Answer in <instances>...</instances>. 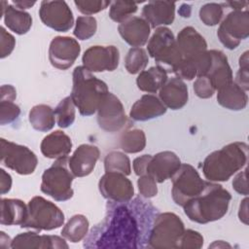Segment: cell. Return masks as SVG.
I'll use <instances>...</instances> for the list:
<instances>
[{
  "instance_id": "6da1fadb",
  "label": "cell",
  "mask_w": 249,
  "mask_h": 249,
  "mask_svg": "<svg viewBox=\"0 0 249 249\" xmlns=\"http://www.w3.org/2000/svg\"><path fill=\"white\" fill-rule=\"evenodd\" d=\"M103 220L86 236L85 248H143L157 209L141 198L108 203Z\"/></svg>"
},
{
  "instance_id": "7a4b0ae2",
  "label": "cell",
  "mask_w": 249,
  "mask_h": 249,
  "mask_svg": "<svg viewBox=\"0 0 249 249\" xmlns=\"http://www.w3.org/2000/svg\"><path fill=\"white\" fill-rule=\"evenodd\" d=\"M231 196L216 182L206 181L203 191L184 206L186 216L197 224H207L223 218L229 209Z\"/></svg>"
},
{
  "instance_id": "3957f363",
  "label": "cell",
  "mask_w": 249,
  "mask_h": 249,
  "mask_svg": "<svg viewBox=\"0 0 249 249\" xmlns=\"http://www.w3.org/2000/svg\"><path fill=\"white\" fill-rule=\"evenodd\" d=\"M248 160V145L245 142H231L210 153L201 165L202 173L210 182H226L245 167Z\"/></svg>"
},
{
  "instance_id": "277c9868",
  "label": "cell",
  "mask_w": 249,
  "mask_h": 249,
  "mask_svg": "<svg viewBox=\"0 0 249 249\" xmlns=\"http://www.w3.org/2000/svg\"><path fill=\"white\" fill-rule=\"evenodd\" d=\"M71 98L82 116L93 115L109 92L106 83L96 78L83 65L73 70Z\"/></svg>"
},
{
  "instance_id": "5b68a950",
  "label": "cell",
  "mask_w": 249,
  "mask_h": 249,
  "mask_svg": "<svg viewBox=\"0 0 249 249\" xmlns=\"http://www.w3.org/2000/svg\"><path fill=\"white\" fill-rule=\"evenodd\" d=\"M147 52L166 73H174L183 59L173 32L165 26L156 28L148 41Z\"/></svg>"
},
{
  "instance_id": "8992f818",
  "label": "cell",
  "mask_w": 249,
  "mask_h": 249,
  "mask_svg": "<svg viewBox=\"0 0 249 249\" xmlns=\"http://www.w3.org/2000/svg\"><path fill=\"white\" fill-rule=\"evenodd\" d=\"M74 177L68 166V158L57 159L44 171L40 188L41 192L56 201H66L74 195L72 189Z\"/></svg>"
},
{
  "instance_id": "52a82bcc",
  "label": "cell",
  "mask_w": 249,
  "mask_h": 249,
  "mask_svg": "<svg viewBox=\"0 0 249 249\" xmlns=\"http://www.w3.org/2000/svg\"><path fill=\"white\" fill-rule=\"evenodd\" d=\"M184 231V223L175 213L157 214L149 233L148 247L155 249L178 248L179 240Z\"/></svg>"
},
{
  "instance_id": "ba28073f",
  "label": "cell",
  "mask_w": 249,
  "mask_h": 249,
  "mask_svg": "<svg viewBox=\"0 0 249 249\" xmlns=\"http://www.w3.org/2000/svg\"><path fill=\"white\" fill-rule=\"evenodd\" d=\"M64 223L62 210L53 202L36 196L27 203V215L21 228L36 231H52L60 228Z\"/></svg>"
},
{
  "instance_id": "9c48e42d",
  "label": "cell",
  "mask_w": 249,
  "mask_h": 249,
  "mask_svg": "<svg viewBox=\"0 0 249 249\" xmlns=\"http://www.w3.org/2000/svg\"><path fill=\"white\" fill-rule=\"evenodd\" d=\"M171 181L172 199L182 207L189 200L198 196L206 184V181L200 177L197 170L189 163H182L171 177Z\"/></svg>"
},
{
  "instance_id": "30bf717a",
  "label": "cell",
  "mask_w": 249,
  "mask_h": 249,
  "mask_svg": "<svg viewBox=\"0 0 249 249\" xmlns=\"http://www.w3.org/2000/svg\"><path fill=\"white\" fill-rule=\"evenodd\" d=\"M1 162L20 175L32 174L38 163L36 155L26 146L0 139Z\"/></svg>"
},
{
  "instance_id": "8fae6325",
  "label": "cell",
  "mask_w": 249,
  "mask_h": 249,
  "mask_svg": "<svg viewBox=\"0 0 249 249\" xmlns=\"http://www.w3.org/2000/svg\"><path fill=\"white\" fill-rule=\"evenodd\" d=\"M217 36L220 42L229 50L236 49L242 40L249 36L248 11L230 12L221 21Z\"/></svg>"
},
{
  "instance_id": "7c38bea8",
  "label": "cell",
  "mask_w": 249,
  "mask_h": 249,
  "mask_svg": "<svg viewBox=\"0 0 249 249\" xmlns=\"http://www.w3.org/2000/svg\"><path fill=\"white\" fill-rule=\"evenodd\" d=\"M39 17L46 26L57 32H67L74 24L73 13L65 1H42Z\"/></svg>"
},
{
  "instance_id": "4fadbf2b",
  "label": "cell",
  "mask_w": 249,
  "mask_h": 249,
  "mask_svg": "<svg viewBox=\"0 0 249 249\" xmlns=\"http://www.w3.org/2000/svg\"><path fill=\"white\" fill-rule=\"evenodd\" d=\"M97 124L108 132H117L124 127L127 118L121 100L108 92L97 109Z\"/></svg>"
},
{
  "instance_id": "5bb4252c",
  "label": "cell",
  "mask_w": 249,
  "mask_h": 249,
  "mask_svg": "<svg viewBox=\"0 0 249 249\" xmlns=\"http://www.w3.org/2000/svg\"><path fill=\"white\" fill-rule=\"evenodd\" d=\"M98 189L104 198L113 202H127L134 196L132 182L120 172H105L98 182Z\"/></svg>"
},
{
  "instance_id": "9a60e30c",
  "label": "cell",
  "mask_w": 249,
  "mask_h": 249,
  "mask_svg": "<svg viewBox=\"0 0 249 249\" xmlns=\"http://www.w3.org/2000/svg\"><path fill=\"white\" fill-rule=\"evenodd\" d=\"M80 53L81 47L76 39L56 36L51 41L49 47V60L53 67L66 70L74 64Z\"/></svg>"
},
{
  "instance_id": "2e32d148",
  "label": "cell",
  "mask_w": 249,
  "mask_h": 249,
  "mask_svg": "<svg viewBox=\"0 0 249 249\" xmlns=\"http://www.w3.org/2000/svg\"><path fill=\"white\" fill-rule=\"evenodd\" d=\"M120 60V52L115 46H92L83 54V66L89 71L104 72L117 69Z\"/></svg>"
},
{
  "instance_id": "e0dca14e",
  "label": "cell",
  "mask_w": 249,
  "mask_h": 249,
  "mask_svg": "<svg viewBox=\"0 0 249 249\" xmlns=\"http://www.w3.org/2000/svg\"><path fill=\"white\" fill-rule=\"evenodd\" d=\"M64 237L58 235L38 234L33 231L21 232L12 239L13 249H68L69 246Z\"/></svg>"
},
{
  "instance_id": "ac0fdd59",
  "label": "cell",
  "mask_w": 249,
  "mask_h": 249,
  "mask_svg": "<svg viewBox=\"0 0 249 249\" xmlns=\"http://www.w3.org/2000/svg\"><path fill=\"white\" fill-rule=\"evenodd\" d=\"M179 157L171 151H162L152 156L146 169V174L152 176L157 183L171 179L181 166Z\"/></svg>"
},
{
  "instance_id": "d6986e66",
  "label": "cell",
  "mask_w": 249,
  "mask_h": 249,
  "mask_svg": "<svg viewBox=\"0 0 249 249\" xmlns=\"http://www.w3.org/2000/svg\"><path fill=\"white\" fill-rule=\"evenodd\" d=\"M99 149L91 144H82L68 159V166L75 177H85L90 174L99 159Z\"/></svg>"
},
{
  "instance_id": "ffe728a7",
  "label": "cell",
  "mask_w": 249,
  "mask_h": 249,
  "mask_svg": "<svg viewBox=\"0 0 249 249\" xmlns=\"http://www.w3.org/2000/svg\"><path fill=\"white\" fill-rule=\"evenodd\" d=\"M118 31L124 42L133 48H141L148 43L151 26L142 17L131 16L118 26Z\"/></svg>"
},
{
  "instance_id": "44dd1931",
  "label": "cell",
  "mask_w": 249,
  "mask_h": 249,
  "mask_svg": "<svg viewBox=\"0 0 249 249\" xmlns=\"http://www.w3.org/2000/svg\"><path fill=\"white\" fill-rule=\"evenodd\" d=\"M142 16L155 29L172 24L175 18V3L170 1H149L142 9Z\"/></svg>"
},
{
  "instance_id": "7402d4cb",
  "label": "cell",
  "mask_w": 249,
  "mask_h": 249,
  "mask_svg": "<svg viewBox=\"0 0 249 249\" xmlns=\"http://www.w3.org/2000/svg\"><path fill=\"white\" fill-rule=\"evenodd\" d=\"M159 98L166 108L179 110L188 102V87L185 82L178 77L167 79L165 84L159 90Z\"/></svg>"
},
{
  "instance_id": "603a6c76",
  "label": "cell",
  "mask_w": 249,
  "mask_h": 249,
  "mask_svg": "<svg viewBox=\"0 0 249 249\" xmlns=\"http://www.w3.org/2000/svg\"><path fill=\"white\" fill-rule=\"evenodd\" d=\"M167 108L160 99L154 94H144L132 105L129 117L137 122H145L166 113Z\"/></svg>"
},
{
  "instance_id": "cb8c5ba5",
  "label": "cell",
  "mask_w": 249,
  "mask_h": 249,
  "mask_svg": "<svg viewBox=\"0 0 249 249\" xmlns=\"http://www.w3.org/2000/svg\"><path fill=\"white\" fill-rule=\"evenodd\" d=\"M176 43L183 58H193L207 51L204 37L192 26H186L179 31Z\"/></svg>"
},
{
  "instance_id": "d4e9b609",
  "label": "cell",
  "mask_w": 249,
  "mask_h": 249,
  "mask_svg": "<svg viewBox=\"0 0 249 249\" xmlns=\"http://www.w3.org/2000/svg\"><path fill=\"white\" fill-rule=\"evenodd\" d=\"M212 62L206 76L216 90L233 81L232 71L227 55L219 50H210Z\"/></svg>"
},
{
  "instance_id": "484cf974",
  "label": "cell",
  "mask_w": 249,
  "mask_h": 249,
  "mask_svg": "<svg viewBox=\"0 0 249 249\" xmlns=\"http://www.w3.org/2000/svg\"><path fill=\"white\" fill-rule=\"evenodd\" d=\"M40 149L44 157L57 160L68 156L72 150V141L62 130H54L43 138Z\"/></svg>"
},
{
  "instance_id": "4316f807",
  "label": "cell",
  "mask_w": 249,
  "mask_h": 249,
  "mask_svg": "<svg viewBox=\"0 0 249 249\" xmlns=\"http://www.w3.org/2000/svg\"><path fill=\"white\" fill-rule=\"evenodd\" d=\"M218 103L229 110H243L248 102L246 91L240 88L234 81L217 90Z\"/></svg>"
},
{
  "instance_id": "83f0119b",
  "label": "cell",
  "mask_w": 249,
  "mask_h": 249,
  "mask_svg": "<svg viewBox=\"0 0 249 249\" xmlns=\"http://www.w3.org/2000/svg\"><path fill=\"white\" fill-rule=\"evenodd\" d=\"M27 215V205L18 198L1 199L0 223L3 226L21 225Z\"/></svg>"
},
{
  "instance_id": "f1b7e54d",
  "label": "cell",
  "mask_w": 249,
  "mask_h": 249,
  "mask_svg": "<svg viewBox=\"0 0 249 249\" xmlns=\"http://www.w3.org/2000/svg\"><path fill=\"white\" fill-rule=\"evenodd\" d=\"M4 23L11 31L18 35L26 34L32 26V18L29 13L14 5H8L4 15Z\"/></svg>"
},
{
  "instance_id": "f546056e",
  "label": "cell",
  "mask_w": 249,
  "mask_h": 249,
  "mask_svg": "<svg viewBox=\"0 0 249 249\" xmlns=\"http://www.w3.org/2000/svg\"><path fill=\"white\" fill-rule=\"evenodd\" d=\"M167 81V73L159 66H152L140 72L136 78L137 88L148 93H155Z\"/></svg>"
},
{
  "instance_id": "4dcf8cb0",
  "label": "cell",
  "mask_w": 249,
  "mask_h": 249,
  "mask_svg": "<svg viewBox=\"0 0 249 249\" xmlns=\"http://www.w3.org/2000/svg\"><path fill=\"white\" fill-rule=\"evenodd\" d=\"M29 123L31 126L42 132L51 130L55 124L54 110L46 104H38L31 108L29 112Z\"/></svg>"
},
{
  "instance_id": "1f68e13d",
  "label": "cell",
  "mask_w": 249,
  "mask_h": 249,
  "mask_svg": "<svg viewBox=\"0 0 249 249\" xmlns=\"http://www.w3.org/2000/svg\"><path fill=\"white\" fill-rule=\"evenodd\" d=\"M89 223L88 218L85 215L76 214L64 225L61 230V235L66 240L77 243L86 238L89 233Z\"/></svg>"
},
{
  "instance_id": "d6a6232c",
  "label": "cell",
  "mask_w": 249,
  "mask_h": 249,
  "mask_svg": "<svg viewBox=\"0 0 249 249\" xmlns=\"http://www.w3.org/2000/svg\"><path fill=\"white\" fill-rule=\"evenodd\" d=\"M120 147L124 153L136 154L146 147V135L140 128L125 130L120 137Z\"/></svg>"
},
{
  "instance_id": "836d02e7",
  "label": "cell",
  "mask_w": 249,
  "mask_h": 249,
  "mask_svg": "<svg viewBox=\"0 0 249 249\" xmlns=\"http://www.w3.org/2000/svg\"><path fill=\"white\" fill-rule=\"evenodd\" d=\"M104 169L105 172H120L127 176L131 172L130 160L123 152L112 151L104 159Z\"/></svg>"
},
{
  "instance_id": "e575fe53",
  "label": "cell",
  "mask_w": 249,
  "mask_h": 249,
  "mask_svg": "<svg viewBox=\"0 0 249 249\" xmlns=\"http://www.w3.org/2000/svg\"><path fill=\"white\" fill-rule=\"evenodd\" d=\"M75 104L71 96L64 97L54 108V115L57 125L60 128H67L73 124L76 117Z\"/></svg>"
},
{
  "instance_id": "d590c367",
  "label": "cell",
  "mask_w": 249,
  "mask_h": 249,
  "mask_svg": "<svg viewBox=\"0 0 249 249\" xmlns=\"http://www.w3.org/2000/svg\"><path fill=\"white\" fill-rule=\"evenodd\" d=\"M149 62L147 52L143 48H131L124 57V66L129 74H139Z\"/></svg>"
},
{
  "instance_id": "8d00e7d4",
  "label": "cell",
  "mask_w": 249,
  "mask_h": 249,
  "mask_svg": "<svg viewBox=\"0 0 249 249\" xmlns=\"http://www.w3.org/2000/svg\"><path fill=\"white\" fill-rule=\"evenodd\" d=\"M137 3L133 1H114L110 4L109 17L115 22L121 23L136 13Z\"/></svg>"
},
{
  "instance_id": "74e56055",
  "label": "cell",
  "mask_w": 249,
  "mask_h": 249,
  "mask_svg": "<svg viewBox=\"0 0 249 249\" xmlns=\"http://www.w3.org/2000/svg\"><path fill=\"white\" fill-rule=\"evenodd\" d=\"M97 30V21L91 16H80L76 19L73 30L74 36L79 40H89Z\"/></svg>"
},
{
  "instance_id": "f35d334b",
  "label": "cell",
  "mask_w": 249,
  "mask_h": 249,
  "mask_svg": "<svg viewBox=\"0 0 249 249\" xmlns=\"http://www.w3.org/2000/svg\"><path fill=\"white\" fill-rule=\"evenodd\" d=\"M199 18L207 26H215L223 18L224 8L218 3H206L199 9Z\"/></svg>"
},
{
  "instance_id": "ab89813d",
  "label": "cell",
  "mask_w": 249,
  "mask_h": 249,
  "mask_svg": "<svg viewBox=\"0 0 249 249\" xmlns=\"http://www.w3.org/2000/svg\"><path fill=\"white\" fill-rule=\"evenodd\" d=\"M20 114V108L14 101L0 100V124L5 125L16 121Z\"/></svg>"
},
{
  "instance_id": "60d3db41",
  "label": "cell",
  "mask_w": 249,
  "mask_h": 249,
  "mask_svg": "<svg viewBox=\"0 0 249 249\" xmlns=\"http://www.w3.org/2000/svg\"><path fill=\"white\" fill-rule=\"evenodd\" d=\"M74 4L85 16H91L105 10L108 6H110L111 2L105 0H76L74 1Z\"/></svg>"
},
{
  "instance_id": "b9f144b4",
  "label": "cell",
  "mask_w": 249,
  "mask_h": 249,
  "mask_svg": "<svg viewBox=\"0 0 249 249\" xmlns=\"http://www.w3.org/2000/svg\"><path fill=\"white\" fill-rule=\"evenodd\" d=\"M203 245V236L196 231L185 230L180 240L178 248L182 249H199Z\"/></svg>"
},
{
  "instance_id": "7bdbcfd3",
  "label": "cell",
  "mask_w": 249,
  "mask_h": 249,
  "mask_svg": "<svg viewBox=\"0 0 249 249\" xmlns=\"http://www.w3.org/2000/svg\"><path fill=\"white\" fill-rule=\"evenodd\" d=\"M248 51L244 52L241 56L239 57V69L236 73L235 77V83L242 88L245 91L249 89V75H248V69H249V58H248Z\"/></svg>"
},
{
  "instance_id": "ee69618b",
  "label": "cell",
  "mask_w": 249,
  "mask_h": 249,
  "mask_svg": "<svg viewBox=\"0 0 249 249\" xmlns=\"http://www.w3.org/2000/svg\"><path fill=\"white\" fill-rule=\"evenodd\" d=\"M137 187L140 195L145 198H152L158 194L157 182L152 176L148 174L139 176L137 180Z\"/></svg>"
},
{
  "instance_id": "f6af8a7d",
  "label": "cell",
  "mask_w": 249,
  "mask_h": 249,
  "mask_svg": "<svg viewBox=\"0 0 249 249\" xmlns=\"http://www.w3.org/2000/svg\"><path fill=\"white\" fill-rule=\"evenodd\" d=\"M174 74L176 77L182 80L191 81L197 77V70L196 62L193 58H183L178 67L176 68Z\"/></svg>"
},
{
  "instance_id": "bcb514c9",
  "label": "cell",
  "mask_w": 249,
  "mask_h": 249,
  "mask_svg": "<svg viewBox=\"0 0 249 249\" xmlns=\"http://www.w3.org/2000/svg\"><path fill=\"white\" fill-rule=\"evenodd\" d=\"M194 91L196 95L199 98H210L214 95L216 89L209 81V79L205 76L197 77L193 85Z\"/></svg>"
},
{
  "instance_id": "7dc6e473",
  "label": "cell",
  "mask_w": 249,
  "mask_h": 249,
  "mask_svg": "<svg viewBox=\"0 0 249 249\" xmlns=\"http://www.w3.org/2000/svg\"><path fill=\"white\" fill-rule=\"evenodd\" d=\"M0 57L5 58L12 53L16 47V39L15 37L6 31V29L1 26L0 27Z\"/></svg>"
},
{
  "instance_id": "c3c4849f",
  "label": "cell",
  "mask_w": 249,
  "mask_h": 249,
  "mask_svg": "<svg viewBox=\"0 0 249 249\" xmlns=\"http://www.w3.org/2000/svg\"><path fill=\"white\" fill-rule=\"evenodd\" d=\"M232 188L233 190L238 193L239 195L248 196V186H247V169L245 168L244 170L238 172L233 180H232Z\"/></svg>"
},
{
  "instance_id": "681fc988",
  "label": "cell",
  "mask_w": 249,
  "mask_h": 249,
  "mask_svg": "<svg viewBox=\"0 0 249 249\" xmlns=\"http://www.w3.org/2000/svg\"><path fill=\"white\" fill-rule=\"evenodd\" d=\"M151 158H152V155H142V156L136 158L133 160L132 166H133L134 173L137 176H141V175L146 174L147 165H148Z\"/></svg>"
},
{
  "instance_id": "f907efd6",
  "label": "cell",
  "mask_w": 249,
  "mask_h": 249,
  "mask_svg": "<svg viewBox=\"0 0 249 249\" xmlns=\"http://www.w3.org/2000/svg\"><path fill=\"white\" fill-rule=\"evenodd\" d=\"M12 188V177L3 168L0 169V193L5 195L10 192Z\"/></svg>"
},
{
  "instance_id": "816d5d0a",
  "label": "cell",
  "mask_w": 249,
  "mask_h": 249,
  "mask_svg": "<svg viewBox=\"0 0 249 249\" xmlns=\"http://www.w3.org/2000/svg\"><path fill=\"white\" fill-rule=\"evenodd\" d=\"M17 97V90L12 85H3L0 89V100L15 101Z\"/></svg>"
},
{
  "instance_id": "f5cc1de1",
  "label": "cell",
  "mask_w": 249,
  "mask_h": 249,
  "mask_svg": "<svg viewBox=\"0 0 249 249\" xmlns=\"http://www.w3.org/2000/svg\"><path fill=\"white\" fill-rule=\"evenodd\" d=\"M238 218L240 222L245 225H248V197L246 196L239 205L238 210Z\"/></svg>"
},
{
  "instance_id": "db71d44e",
  "label": "cell",
  "mask_w": 249,
  "mask_h": 249,
  "mask_svg": "<svg viewBox=\"0 0 249 249\" xmlns=\"http://www.w3.org/2000/svg\"><path fill=\"white\" fill-rule=\"evenodd\" d=\"M35 1H13V5L18 7L20 10H24V9H29L32 6L35 5Z\"/></svg>"
},
{
  "instance_id": "11a10c76",
  "label": "cell",
  "mask_w": 249,
  "mask_h": 249,
  "mask_svg": "<svg viewBox=\"0 0 249 249\" xmlns=\"http://www.w3.org/2000/svg\"><path fill=\"white\" fill-rule=\"evenodd\" d=\"M227 4L230 5L231 8H232V10L234 11H241L247 5V2L246 1H230Z\"/></svg>"
},
{
  "instance_id": "9f6ffc18",
  "label": "cell",
  "mask_w": 249,
  "mask_h": 249,
  "mask_svg": "<svg viewBox=\"0 0 249 249\" xmlns=\"http://www.w3.org/2000/svg\"><path fill=\"white\" fill-rule=\"evenodd\" d=\"M209 247H218V248H220V247H229V248H231V245L230 244H228L227 242H225V241H223V240H217V241H214V243L213 244H211V245H209Z\"/></svg>"
}]
</instances>
